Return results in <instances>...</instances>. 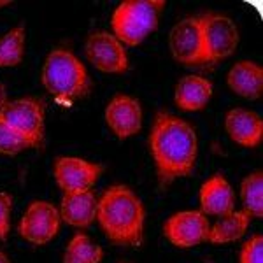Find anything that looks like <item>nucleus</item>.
<instances>
[{
  "instance_id": "f257e3e1",
  "label": "nucleus",
  "mask_w": 263,
  "mask_h": 263,
  "mask_svg": "<svg viewBox=\"0 0 263 263\" xmlns=\"http://www.w3.org/2000/svg\"><path fill=\"white\" fill-rule=\"evenodd\" d=\"M149 149L160 184L168 186L192 174L198 155L197 132L182 118L160 111L151 126Z\"/></svg>"
},
{
  "instance_id": "f03ea898",
  "label": "nucleus",
  "mask_w": 263,
  "mask_h": 263,
  "mask_svg": "<svg viewBox=\"0 0 263 263\" xmlns=\"http://www.w3.org/2000/svg\"><path fill=\"white\" fill-rule=\"evenodd\" d=\"M144 205L125 184L109 188L99 200V219L107 239L118 246H137L144 233Z\"/></svg>"
},
{
  "instance_id": "7ed1b4c3",
  "label": "nucleus",
  "mask_w": 263,
  "mask_h": 263,
  "mask_svg": "<svg viewBox=\"0 0 263 263\" xmlns=\"http://www.w3.org/2000/svg\"><path fill=\"white\" fill-rule=\"evenodd\" d=\"M42 84L57 104L72 105L90 93V76L78 57L65 48L53 49L41 72Z\"/></svg>"
},
{
  "instance_id": "20e7f679",
  "label": "nucleus",
  "mask_w": 263,
  "mask_h": 263,
  "mask_svg": "<svg viewBox=\"0 0 263 263\" xmlns=\"http://www.w3.org/2000/svg\"><path fill=\"white\" fill-rule=\"evenodd\" d=\"M162 0H126L112 12V35L121 44L139 46L158 27Z\"/></svg>"
},
{
  "instance_id": "39448f33",
  "label": "nucleus",
  "mask_w": 263,
  "mask_h": 263,
  "mask_svg": "<svg viewBox=\"0 0 263 263\" xmlns=\"http://www.w3.org/2000/svg\"><path fill=\"white\" fill-rule=\"evenodd\" d=\"M0 120L18 132L30 147H41L44 141L46 109L42 100L35 97H25L6 102L0 105Z\"/></svg>"
},
{
  "instance_id": "423d86ee",
  "label": "nucleus",
  "mask_w": 263,
  "mask_h": 263,
  "mask_svg": "<svg viewBox=\"0 0 263 263\" xmlns=\"http://www.w3.org/2000/svg\"><path fill=\"white\" fill-rule=\"evenodd\" d=\"M168 48H171L172 57L179 63H182V65H207L200 14L182 18L174 25L171 35H168Z\"/></svg>"
},
{
  "instance_id": "0eeeda50",
  "label": "nucleus",
  "mask_w": 263,
  "mask_h": 263,
  "mask_svg": "<svg viewBox=\"0 0 263 263\" xmlns=\"http://www.w3.org/2000/svg\"><path fill=\"white\" fill-rule=\"evenodd\" d=\"M203 44H205L207 65H216L218 62L232 57L239 46V30L232 18L218 12L200 14Z\"/></svg>"
},
{
  "instance_id": "6e6552de",
  "label": "nucleus",
  "mask_w": 263,
  "mask_h": 263,
  "mask_svg": "<svg viewBox=\"0 0 263 263\" xmlns=\"http://www.w3.org/2000/svg\"><path fill=\"white\" fill-rule=\"evenodd\" d=\"M84 49L91 65L105 74H123L130 69L125 46L109 32L91 33Z\"/></svg>"
},
{
  "instance_id": "1a4fd4ad",
  "label": "nucleus",
  "mask_w": 263,
  "mask_h": 263,
  "mask_svg": "<svg viewBox=\"0 0 263 263\" xmlns=\"http://www.w3.org/2000/svg\"><path fill=\"white\" fill-rule=\"evenodd\" d=\"M60 213L49 202L37 200L28 205L20 223V233L32 244H48L60 230Z\"/></svg>"
},
{
  "instance_id": "9d476101",
  "label": "nucleus",
  "mask_w": 263,
  "mask_h": 263,
  "mask_svg": "<svg viewBox=\"0 0 263 263\" xmlns=\"http://www.w3.org/2000/svg\"><path fill=\"white\" fill-rule=\"evenodd\" d=\"M211 224L202 211H181L165 223L163 233L177 248H195L207 242Z\"/></svg>"
},
{
  "instance_id": "9b49d317",
  "label": "nucleus",
  "mask_w": 263,
  "mask_h": 263,
  "mask_svg": "<svg viewBox=\"0 0 263 263\" xmlns=\"http://www.w3.org/2000/svg\"><path fill=\"white\" fill-rule=\"evenodd\" d=\"M102 174L104 165L76 156H60L54 162V179L65 193L91 190Z\"/></svg>"
},
{
  "instance_id": "f8f14e48",
  "label": "nucleus",
  "mask_w": 263,
  "mask_h": 263,
  "mask_svg": "<svg viewBox=\"0 0 263 263\" xmlns=\"http://www.w3.org/2000/svg\"><path fill=\"white\" fill-rule=\"evenodd\" d=\"M107 126L118 139L125 141L132 135L139 134L142 126V107L141 102L130 95H116L105 109Z\"/></svg>"
},
{
  "instance_id": "ddd939ff",
  "label": "nucleus",
  "mask_w": 263,
  "mask_h": 263,
  "mask_svg": "<svg viewBox=\"0 0 263 263\" xmlns=\"http://www.w3.org/2000/svg\"><path fill=\"white\" fill-rule=\"evenodd\" d=\"M224 130L235 144L244 147H256L263 137L261 116L244 107L228 111L224 118Z\"/></svg>"
},
{
  "instance_id": "4468645a",
  "label": "nucleus",
  "mask_w": 263,
  "mask_h": 263,
  "mask_svg": "<svg viewBox=\"0 0 263 263\" xmlns=\"http://www.w3.org/2000/svg\"><path fill=\"white\" fill-rule=\"evenodd\" d=\"M99 200L91 190L69 192L63 195L60 205V218L70 227L86 228L97 219Z\"/></svg>"
},
{
  "instance_id": "2eb2a0df",
  "label": "nucleus",
  "mask_w": 263,
  "mask_h": 263,
  "mask_svg": "<svg viewBox=\"0 0 263 263\" xmlns=\"http://www.w3.org/2000/svg\"><path fill=\"white\" fill-rule=\"evenodd\" d=\"M200 205L203 214H230L235 207V195H233L230 182L219 174L203 182L200 188Z\"/></svg>"
},
{
  "instance_id": "dca6fc26",
  "label": "nucleus",
  "mask_w": 263,
  "mask_h": 263,
  "mask_svg": "<svg viewBox=\"0 0 263 263\" xmlns=\"http://www.w3.org/2000/svg\"><path fill=\"white\" fill-rule=\"evenodd\" d=\"M227 81L233 93L242 99L256 100L260 99L263 90V69L249 60L237 62L228 72Z\"/></svg>"
},
{
  "instance_id": "f3484780",
  "label": "nucleus",
  "mask_w": 263,
  "mask_h": 263,
  "mask_svg": "<svg viewBox=\"0 0 263 263\" xmlns=\"http://www.w3.org/2000/svg\"><path fill=\"white\" fill-rule=\"evenodd\" d=\"M213 97V84L200 76H184L176 86V105L182 111H202Z\"/></svg>"
},
{
  "instance_id": "a211bd4d",
  "label": "nucleus",
  "mask_w": 263,
  "mask_h": 263,
  "mask_svg": "<svg viewBox=\"0 0 263 263\" xmlns=\"http://www.w3.org/2000/svg\"><path fill=\"white\" fill-rule=\"evenodd\" d=\"M249 214L246 211H232L230 214L219 216V219L209 230L211 244H228L244 237L249 227Z\"/></svg>"
},
{
  "instance_id": "6ab92c4d",
  "label": "nucleus",
  "mask_w": 263,
  "mask_h": 263,
  "mask_svg": "<svg viewBox=\"0 0 263 263\" xmlns=\"http://www.w3.org/2000/svg\"><path fill=\"white\" fill-rule=\"evenodd\" d=\"M240 200L249 218L263 216V172L256 171L246 176L240 182Z\"/></svg>"
},
{
  "instance_id": "aec40b11",
  "label": "nucleus",
  "mask_w": 263,
  "mask_h": 263,
  "mask_svg": "<svg viewBox=\"0 0 263 263\" xmlns=\"http://www.w3.org/2000/svg\"><path fill=\"white\" fill-rule=\"evenodd\" d=\"M104 251L84 233H76L67 246L63 254V263H100Z\"/></svg>"
},
{
  "instance_id": "412c9836",
  "label": "nucleus",
  "mask_w": 263,
  "mask_h": 263,
  "mask_svg": "<svg viewBox=\"0 0 263 263\" xmlns=\"http://www.w3.org/2000/svg\"><path fill=\"white\" fill-rule=\"evenodd\" d=\"M25 53V25L21 23L12 30L4 33L0 37V67L9 69V67L20 65Z\"/></svg>"
},
{
  "instance_id": "4be33fe9",
  "label": "nucleus",
  "mask_w": 263,
  "mask_h": 263,
  "mask_svg": "<svg viewBox=\"0 0 263 263\" xmlns=\"http://www.w3.org/2000/svg\"><path fill=\"white\" fill-rule=\"evenodd\" d=\"M30 144L25 141L23 137L11 128L7 123L0 120V155L14 156L20 155L21 151H27Z\"/></svg>"
},
{
  "instance_id": "5701e85b",
  "label": "nucleus",
  "mask_w": 263,
  "mask_h": 263,
  "mask_svg": "<svg viewBox=\"0 0 263 263\" xmlns=\"http://www.w3.org/2000/svg\"><path fill=\"white\" fill-rule=\"evenodd\" d=\"M263 254V237L254 235L240 249V263H261Z\"/></svg>"
},
{
  "instance_id": "b1692460",
  "label": "nucleus",
  "mask_w": 263,
  "mask_h": 263,
  "mask_svg": "<svg viewBox=\"0 0 263 263\" xmlns=\"http://www.w3.org/2000/svg\"><path fill=\"white\" fill-rule=\"evenodd\" d=\"M11 209L12 197L6 192H0V240H6L11 232Z\"/></svg>"
},
{
  "instance_id": "393cba45",
  "label": "nucleus",
  "mask_w": 263,
  "mask_h": 263,
  "mask_svg": "<svg viewBox=\"0 0 263 263\" xmlns=\"http://www.w3.org/2000/svg\"><path fill=\"white\" fill-rule=\"evenodd\" d=\"M7 102V91H6V86L0 83V105H4Z\"/></svg>"
},
{
  "instance_id": "a878e982",
  "label": "nucleus",
  "mask_w": 263,
  "mask_h": 263,
  "mask_svg": "<svg viewBox=\"0 0 263 263\" xmlns=\"http://www.w3.org/2000/svg\"><path fill=\"white\" fill-rule=\"evenodd\" d=\"M0 263H11L9 258L6 256V253H2V251H0Z\"/></svg>"
},
{
  "instance_id": "bb28decb",
  "label": "nucleus",
  "mask_w": 263,
  "mask_h": 263,
  "mask_svg": "<svg viewBox=\"0 0 263 263\" xmlns=\"http://www.w3.org/2000/svg\"><path fill=\"white\" fill-rule=\"evenodd\" d=\"M11 2H0V7H4V6H9Z\"/></svg>"
}]
</instances>
